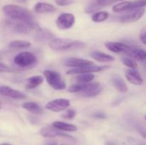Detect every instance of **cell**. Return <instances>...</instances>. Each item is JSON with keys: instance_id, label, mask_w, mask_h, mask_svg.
<instances>
[{"instance_id": "32", "label": "cell", "mask_w": 146, "mask_h": 145, "mask_svg": "<svg viewBox=\"0 0 146 145\" xmlns=\"http://www.w3.org/2000/svg\"><path fill=\"white\" fill-rule=\"evenodd\" d=\"M76 115V112L73 109H69L66 111L65 114L62 115V117L65 118V119H72L75 117Z\"/></svg>"}, {"instance_id": "8", "label": "cell", "mask_w": 146, "mask_h": 145, "mask_svg": "<svg viewBox=\"0 0 146 145\" xmlns=\"http://www.w3.org/2000/svg\"><path fill=\"white\" fill-rule=\"evenodd\" d=\"M71 105V102L68 99L65 98H58L49 101L46 105L45 107L48 110L54 112H59L65 110Z\"/></svg>"}, {"instance_id": "39", "label": "cell", "mask_w": 146, "mask_h": 145, "mask_svg": "<svg viewBox=\"0 0 146 145\" xmlns=\"http://www.w3.org/2000/svg\"><path fill=\"white\" fill-rule=\"evenodd\" d=\"M140 145H145V144H140Z\"/></svg>"}, {"instance_id": "9", "label": "cell", "mask_w": 146, "mask_h": 145, "mask_svg": "<svg viewBox=\"0 0 146 145\" xmlns=\"http://www.w3.org/2000/svg\"><path fill=\"white\" fill-rule=\"evenodd\" d=\"M123 0H92L85 8V12L87 14L94 13L104 7H108L111 4L121 1Z\"/></svg>"}, {"instance_id": "27", "label": "cell", "mask_w": 146, "mask_h": 145, "mask_svg": "<svg viewBox=\"0 0 146 145\" xmlns=\"http://www.w3.org/2000/svg\"><path fill=\"white\" fill-rule=\"evenodd\" d=\"M95 78L93 73H83L79 74L76 77V80L78 83H88L91 82Z\"/></svg>"}, {"instance_id": "5", "label": "cell", "mask_w": 146, "mask_h": 145, "mask_svg": "<svg viewBox=\"0 0 146 145\" xmlns=\"http://www.w3.org/2000/svg\"><path fill=\"white\" fill-rule=\"evenodd\" d=\"M7 24L12 31L18 34H27L33 30L38 28L37 23L34 21L31 22H19V21H7Z\"/></svg>"}, {"instance_id": "18", "label": "cell", "mask_w": 146, "mask_h": 145, "mask_svg": "<svg viewBox=\"0 0 146 145\" xmlns=\"http://www.w3.org/2000/svg\"><path fill=\"white\" fill-rule=\"evenodd\" d=\"M35 12L38 14H48L53 13L56 11V8L52 4L46 2H37L34 7Z\"/></svg>"}, {"instance_id": "16", "label": "cell", "mask_w": 146, "mask_h": 145, "mask_svg": "<svg viewBox=\"0 0 146 145\" xmlns=\"http://www.w3.org/2000/svg\"><path fill=\"white\" fill-rule=\"evenodd\" d=\"M145 12V9H138L135 10L133 13L122 16L120 18V21L121 22H135V21H137L139 19H141L143 17V16L144 15Z\"/></svg>"}, {"instance_id": "34", "label": "cell", "mask_w": 146, "mask_h": 145, "mask_svg": "<svg viewBox=\"0 0 146 145\" xmlns=\"http://www.w3.org/2000/svg\"><path fill=\"white\" fill-rule=\"evenodd\" d=\"M140 39L143 44L146 45V26L141 29L140 33Z\"/></svg>"}, {"instance_id": "11", "label": "cell", "mask_w": 146, "mask_h": 145, "mask_svg": "<svg viewBox=\"0 0 146 145\" xmlns=\"http://www.w3.org/2000/svg\"><path fill=\"white\" fill-rule=\"evenodd\" d=\"M0 94L2 96L9 97L16 100H25L27 98L24 93L13 89L7 85H1L0 88Z\"/></svg>"}, {"instance_id": "19", "label": "cell", "mask_w": 146, "mask_h": 145, "mask_svg": "<svg viewBox=\"0 0 146 145\" xmlns=\"http://www.w3.org/2000/svg\"><path fill=\"white\" fill-rule=\"evenodd\" d=\"M91 58L98 62H111L115 61V58L113 55L107 54L100 51H94L90 53Z\"/></svg>"}, {"instance_id": "28", "label": "cell", "mask_w": 146, "mask_h": 145, "mask_svg": "<svg viewBox=\"0 0 146 145\" xmlns=\"http://www.w3.org/2000/svg\"><path fill=\"white\" fill-rule=\"evenodd\" d=\"M108 16H109V14L107 11H98L92 16V20L94 22H102V21H106L108 18Z\"/></svg>"}, {"instance_id": "24", "label": "cell", "mask_w": 146, "mask_h": 145, "mask_svg": "<svg viewBox=\"0 0 146 145\" xmlns=\"http://www.w3.org/2000/svg\"><path fill=\"white\" fill-rule=\"evenodd\" d=\"M112 83L113 85V86L115 87V89H116L118 92H122V93H125V92H128V86H127L125 81H124L121 77H113V78H112Z\"/></svg>"}, {"instance_id": "20", "label": "cell", "mask_w": 146, "mask_h": 145, "mask_svg": "<svg viewBox=\"0 0 146 145\" xmlns=\"http://www.w3.org/2000/svg\"><path fill=\"white\" fill-rule=\"evenodd\" d=\"M54 37L55 36L53 34L52 32L47 29H44V28L38 29V31H36L35 36H34L35 39L39 42H45L48 40L52 41L53 39H54Z\"/></svg>"}, {"instance_id": "1", "label": "cell", "mask_w": 146, "mask_h": 145, "mask_svg": "<svg viewBox=\"0 0 146 145\" xmlns=\"http://www.w3.org/2000/svg\"><path fill=\"white\" fill-rule=\"evenodd\" d=\"M3 12L12 21L19 22L34 21V18L31 11L27 9L17 5H5L2 8Z\"/></svg>"}, {"instance_id": "17", "label": "cell", "mask_w": 146, "mask_h": 145, "mask_svg": "<svg viewBox=\"0 0 146 145\" xmlns=\"http://www.w3.org/2000/svg\"><path fill=\"white\" fill-rule=\"evenodd\" d=\"M125 75L128 82L133 85H141L143 83V79L141 75L134 69L126 70Z\"/></svg>"}, {"instance_id": "29", "label": "cell", "mask_w": 146, "mask_h": 145, "mask_svg": "<svg viewBox=\"0 0 146 145\" xmlns=\"http://www.w3.org/2000/svg\"><path fill=\"white\" fill-rule=\"evenodd\" d=\"M103 91V88L101 86L98 87V88H94V89H91L89 90H87L86 92H81L80 95L85 98H93V97H96L101 94V92Z\"/></svg>"}, {"instance_id": "31", "label": "cell", "mask_w": 146, "mask_h": 145, "mask_svg": "<svg viewBox=\"0 0 146 145\" xmlns=\"http://www.w3.org/2000/svg\"><path fill=\"white\" fill-rule=\"evenodd\" d=\"M0 72H17V70L11 67L8 66L7 65H4L3 63H1L0 65Z\"/></svg>"}, {"instance_id": "10", "label": "cell", "mask_w": 146, "mask_h": 145, "mask_svg": "<svg viewBox=\"0 0 146 145\" xmlns=\"http://www.w3.org/2000/svg\"><path fill=\"white\" fill-rule=\"evenodd\" d=\"M109 66L108 65H89V66L82 67V68H74L73 69L68 70L66 72L67 75H74V74L83 73H92L96 72H101L108 69Z\"/></svg>"}, {"instance_id": "13", "label": "cell", "mask_w": 146, "mask_h": 145, "mask_svg": "<svg viewBox=\"0 0 146 145\" xmlns=\"http://www.w3.org/2000/svg\"><path fill=\"white\" fill-rule=\"evenodd\" d=\"M40 134L44 137H48V138H53V137H57V136H61V137H66V138H71L73 139V137L70 135L64 133V132H61L58 129H56L53 127L52 128L49 127H43L41 129Z\"/></svg>"}, {"instance_id": "30", "label": "cell", "mask_w": 146, "mask_h": 145, "mask_svg": "<svg viewBox=\"0 0 146 145\" xmlns=\"http://www.w3.org/2000/svg\"><path fill=\"white\" fill-rule=\"evenodd\" d=\"M122 62L125 66L128 67L131 69L135 70L138 68V64H137V63L135 61H133V60L129 58H125H125H123Z\"/></svg>"}, {"instance_id": "15", "label": "cell", "mask_w": 146, "mask_h": 145, "mask_svg": "<svg viewBox=\"0 0 146 145\" xmlns=\"http://www.w3.org/2000/svg\"><path fill=\"white\" fill-rule=\"evenodd\" d=\"M64 64L68 67H74V68H82V67L94 65V63L89 60L83 59V58H70L64 61Z\"/></svg>"}, {"instance_id": "7", "label": "cell", "mask_w": 146, "mask_h": 145, "mask_svg": "<svg viewBox=\"0 0 146 145\" xmlns=\"http://www.w3.org/2000/svg\"><path fill=\"white\" fill-rule=\"evenodd\" d=\"M76 22L75 16L71 13L60 14L56 21V24L59 29L67 30L71 28Z\"/></svg>"}, {"instance_id": "6", "label": "cell", "mask_w": 146, "mask_h": 145, "mask_svg": "<svg viewBox=\"0 0 146 145\" xmlns=\"http://www.w3.org/2000/svg\"><path fill=\"white\" fill-rule=\"evenodd\" d=\"M146 6V0H137L134 1H123L113 7L114 12H121L128 10H134L141 9Z\"/></svg>"}, {"instance_id": "21", "label": "cell", "mask_w": 146, "mask_h": 145, "mask_svg": "<svg viewBox=\"0 0 146 145\" xmlns=\"http://www.w3.org/2000/svg\"><path fill=\"white\" fill-rule=\"evenodd\" d=\"M22 107L34 115H41L43 113L42 107L34 102H26L21 105Z\"/></svg>"}, {"instance_id": "38", "label": "cell", "mask_w": 146, "mask_h": 145, "mask_svg": "<svg viewBox=\"0 0 146 145\" xmlns=\"http://www.w3.org/2000/svg\"><path fill=\"white\" fill-rule=\"evenodd\" d=\"M1 145H11V144H10L9 143H2Z\"/></svg>"}, {"instance_id": "4", "label": "cell", "mask_w": 146, "mask_h": 145, "mask_svg": "<svg viewBox=\"0 0 146 145\" xmlns=\"http://www.w3.org/2000/svg\"><path fill=\"white\" fill-rule=\"evenodd\" d=\"M44 75L50 86L56 90H61L66 88L65 81L62 79L61 75L58 72L46 70L44 71Z\"/></svg>"}, {"instance_id": "2", "label": "cell", "mask_w": 146, "mask_h": 145, "mask_svg": "<svg viewBox=\"0 0 146 145\" xmlns=\"http://www.w3.org/2000/svg\"><path fill=\"white\" fill-rule=\"evenodd\" d=\"M86 44L78 40H72L68 38H54L50 41L48 46L54 51H64L69 50L81 49L86 47Z\"/></svg>"}, {"instance_id": "23", "label": "cell", "mask_w": 146, "mask_h": 145, "mask_svg": "<svg viewBox=\"0 0 146 145\" xmlns=\"http://www.w3.org/2000/svg\"><path fill=\"white\" fill-rule=\"evenodd\" d=\"M125 54L137 61H141L146 59V52L144 50L140 48H131V49Z\"/></svg>"}, {"instance_id": "22", "label": "cell", "mask_w": 146, "mask_h": 145, "mask_svg": "<svg viewBox=\"0 0 146 145\" xmlns=\"http://www.w3.org/2000/svg\"><path fill=\"white\" fill-rule=\"evenodd\" d=\"M52 127L58 130L65 131V132H76L78 129L77 127L75 125L64 122H61V121H56L53 122Z\"/></svg>"}, {"instance_id": "12", "label": "cell", "mask_w": 146, "mask_h": 145, "mask_svg": "<svg viewBox=\"0 0 146 145\" xmlns=\"http://www.w3.org/2000/svg\"><path fill=\"white\" fill-rule=\"evenodd\" d=\"M101 86V84L98 82H88V83H77L74 84V85H71L68 88V91L71 92H78V93H81V92H86L87 90H89L91 89H94V88H98Z\"/></svg>"}, {"instance_id": "26", "label": "cell", "mask_w": 146, "mask_h": 145, "mask_svg": "<svg viewBox=\"0 0 146 145\" xmlns=\"http://www.w3.org/2000/svg\"><path fill=\"white\" fill-rule=\"evenodd\" d=\"M31 43L27 41L22 40H15L12 41L9 44V48L11 49H23V48H28L31 46Z\"/></svg>"}, {"instance_id": "33", "label": "cell", "mask_w": 146, "mask_h": 145, "mask_svg": "<svg viewBox=\"0 0 146 145\" xmlns=\"http://www.w3.org/2000/svg\"><path fill=\"white\" fill-rule=\"evenodd\" d=\"M54 1L57 5L62 6V7L70 5L74 2V0H54Z\"/></svg>"}, {"instance_id": "3", "label": "cell", "mask_w": 146, "mask_h": 145, "mask_svg": "<svg viewBox=\"0 0 146 145\" xmlns=\"http://www.w3.org/2000/svg\"><path fill=\"white\" fill-rule=\"evenodd\" d=\"M36 56L34 53L29 51H23L19 53L14 58V64L21 68L33 66L36 63Z\"/></svg>"}, {"instance_id": "40", "label": "cell", "mask_w": 146, "mask_h": 145, "mask_svg": "<svg viewBox=\"0 0 146 145\" xmlns=\"http://www.w3.org/2000/svg\"><path fill=\"white\" fill-rule=\"evenodd\" d=\"M145 119H146V115H145Z\"/></svg>"}, {"instance_id": "14", "label": "cell", "mask_w": 146, "mask_h": 145, "mask_svg": "<svg viewBox=\"0 0 146 145\" xmlns=\"http://www.w3.org/2000/svg\"><path fill=\"white\" fill-rule=\"evenodd\" d=\"M106 48L110 51L113 53H126L131 47L129 45H126L125 44L120 42H113V41H110V42H107L105 44Z\"/></svg>"}, {"instance_id": "36", "label": "cell", "mask_w": 146, "mask_h": 145, "mask_svg": "<svg viewBox=\"0 0 146 145\" xmlns=\"http://www.w3.org/2000/svg\"><path fill=\"white\" fill-rule=\"evenodd\" d=\"M46 145H58V144L56 143V142H48V143H47Z\"/></svg>"}, {"instance_id": "37", "label": "cell", "mask_w": 146, "mask_h": 145, "mask_svg": "<svg viewBox=\"0 0 146 145\" xmlns=\"http://www.w3.org/2000/svg\"><path fill=\"white\" fill-rule=\"evenodd\" d=\"M16 1H19V2H25L27 0H16Z\"/></svg>"}, {"instance_id": "35", "label": "cell", "mask_w": 146, "mask_h": 145, "mask_svg": "<svg viewBox=\"0 0 146 145\" xmlns=\"http://www.w3.org/2000/svg\"><path fill=\"white\" fill-rule=\"evenodd\" d=\"M93 117L96 119H105L106 117V115L104 113V112H96L95 114L93 115Z\"/></svg>"}, {"instance_id": "25", "label": "cell", "mask_w": 146, "mask_h": 145, "mask_svg": "<svg viewBox=\"0 0 146 145\" xmlns=\"http://www.w3.org/2000/svg\"><path fill=\"white\" fill-rule=\"evenodd\" d=\"M43 81H44V78L41 75H34V76L30 77L27 80L26 88L28 90L34 89L42 84Z\"/></svg>"}]
</instances>
